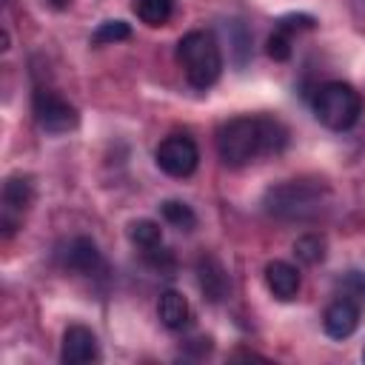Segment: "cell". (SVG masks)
Here are the masks:
<instances>
[{
    "label": "cell",
    "mask_w": 365,
    "mask_h": 365,
    "mask_svg": "<svg viewBox=\"0 0 365 365\" xmlns=\"http://www.w3.org/2000/svg\"><path fill=\"white\" fill-rule=\"evenodd\" d=\"M288 145V128L277 117H234L217 128V154L225 165H248L257 157L279 154Z\"/></svg>",
    "instance_id": "obj_1"
},
{
    "label": "cell",
    "mask_w": 365,
    "mask_h": 365,
    "mask_svg": "<svg viewBox=\"0 0 365 365\" xmlns=\"http://www.w3.org/2000/svg\"><path fill=\"white\" fill-rule=\"evenodd\" d=\"M328 202V185L322 180H282L262 194V208L282 222L314 220Z\"/></svg>",
    "instance_id": "obj_2"
},
{
    "label": "cell",
    "mask_w": 365,
    "mask_h": 365,
    "mask_svg": "<svg viewBox=\"0 0 365 365\" xmlns=\"http://www.w3.org/2000/svg\"><path fill=\"white\" fill-rule=\"evenodd\" d=\"M177 60L194 88H211L222 74L220 43L211 31H188L177 43Z\"/></svg>",
    "instance_id": "obj_3"
},
{
    "label": "cell",
    "mask_w": 365,
    "mask_h": 365,
    "mask_svg": "<svg viewBox=\"0 0 365 365\" xmlns=\"http://www.w3.org/2000/svg\"><path fill=\"white\" fill-rule=\"evenodd\" d=\"M314 114L325 128L348 131L351 125H356L362 114V97L351 83H342V80L322 83L314 94Z\"/></svg>",
    "instance_id": "obj_4"
},
{
    "label": "cell",
    "mask_w": 365,
    "mask_h": 365,
    "mask_svg": "<svg viewBox=\"0 0 365 365\" xmlns=\"http://www.w3.org/2000/svg\"><path fill=\"white\" fill-rule=\"evenodd\" d=\"M31 111H34L37 125L48 134H66V131L77 128V123H80L77 108L68 100H63L57 91H48V88H34Z\"/></svg>",
    "instance_id": "obj_5"
},
{
    "label": "cell",
    "mask_w": 365,
    "mask_h": 365,
    "mask_svg": "<svg viewBox=\"0 0 365 365\" xmlns=\"http://www.w3.org/2000/svg\"><path fill=\"white\" fill-rule=\"evenodd\" d=\"M54 257H57V262L66 271H74V274H83V277H103L106 274L103 251L88 237H71V240H66L63 245H57Z\"/></svg>",
    "instance_id": "obj_6"
},
{
    "label": "cell",
    "mask_w": 365,
    "mask_h": 365,
    "mask_svg": "<svg viewBox=\"0 0 365 365\" xmlns=\"http://www.w3.org/2000/svg\"><path fill=\"white\" fill-rule=\"evenodd\" d=\"M200 151L191 137L185 134H171L157 145V165L168 177H191L197 171Z\"/></svg>",
    "instance_id": "obj_7"
},
{
    "label": "cell",
    "mask_w": 365,
    "mask_h": 365,
    "mask_svg": "<svg viewBox=\"0 0 365 365\" xmlns=\"http://www.w3.org/2000/svg\"><path fill=\"white\" fill-rule=\"evenodd\" d=\"M34 202V182L31 177L23 174H11L3 182V234L11 237L14 228L20 225V217L29 211V205Z\"/></svg>",
    "instance_id": "obj_8"
},
{
    "label": "cell",
    "mask_w": 365,
    "mask_h": 365,
    "mask_svg": "<svg viewBox=\"0 0 365 365\" xmlns=\"http://www.w3.org/2000/svg\"><path fill=\"white\" fill-rule=\"evenodd\" d=\"M60 359H63L66 365H86V362H97V359H100L97 336H94L86 325H68V328H66V334H63Z\"/></svg>",
    "instance_id": "obj_9"
},
{
    "label": "cell",
    "mask_w": 365,
    "mask_h": 365,
    "mask_svg": "<svg viewBox=\"0 0 365 365\" xmlns=\"http://www.w3.org/2000/svg\"><path fill=\"white\" fill-rule=\"evenodd\" d=\"M194 271H197V285H200V291H202V299L220 302V299L228 297L231 282H228V274H225L222 262H220L214 254H202V257L197 259V268H194Z\"/></svg>",
    "instance_id": "obj_10"
},
{
    "label": "cell",
    "mask_w": 365,
    "mask_h": 365,
    "mask_svg": "<svg viewBox=\"0 0 365 365\" xmlns=\"http://www.w3.org/2000/svg\"><path fill=\"white\" fill-rule=\"evenodd\" d=\"M359 325V305L348 297L334 299L322 314V328L331 339H348Z\"/></svg>",
    "instance_id": "obj_11"
},
{
    "label": "cell",
    "mask_w": 365,
    "mask_h": 365,
    "mask_svg": "<svg viewBox=\"0 0 365 365\" xmlns=\"http://www.w3.org/2000/svg\"><path fill=\"white\" fill-rule=\"evenodd\" d=\"M265 285H268V291H271L277 299L288 302V299H294V297L299 294L302 279H299V271H297L291 262H285V259H271V262L265 265Z\"/></svg>",
    "instance_id": "obj_12"
},
{
    "label": "cell",
    "mask_w": 365,
    "mask_h": 365,
    "mask_svg": "<svg viewBox=\"0 0 365 365\" xmlns=\"http://www.w3.org/2000/svg\"><path fill=\"white\" fill-rule=\"evenodd\" d=\"M157 317L168 331H182L191 325V305L180 291H163L157 302Z\"/></svg>",
    "instance_id": "obj_13"
},
{
    "label": "cell",
    "mask_w": 365,
    "mask_h": 365,
    "mask_svg": "<svg viewBox=\"0 0 365 365\" xmlns=\"http://www.w3.org/2000/svg\"><path fill=\"white\" fill-rule=\"evenodd\" d=\"M131 9L145 26H165L174 14V0H134Z\"/></svg>",
    "instance_id": "obj_14"
},
{
    "label": "cell",
    "mask_w": 365,
    "mask_h": 365,
    "mask_svg": "<svg viewBox=\"0 0 365 365\" xmlns=\"http://www.w3.org/2000/svg\"><path fill=\"white\" fill-rule=\"evenodd\" d=\"M160 214L168 225L180 228V231H194L197 228V214L191 211V205L180 202V200H165L160 202Z\"/></svg>",
    "instance_id": "obj_15"
},
{
    "label": "cell",
    "mask_w": 365,
    "mask_h": 365,
    "mask_svg": "<svg viewBox=\"0 0 365 365\" xmlns=\"http://www.w3.org/2000/svg\"><path fill=\"white\" fill-rule=\"evenodd\" d=\"M128 240L137 245V248H154L163 242V228L154 222V220H134L128 225Z\"/></svg>",
    "instance_id": "obj_16"
},
{
    "label": "cell",
    "mask_w": 365,
    "mask_h": 365,
    "mask_svg": "<svg viewBox=\"0 0 365 365\" xmlns=\"http://www.w3.org/2000/svg\"><path fill=\"white\" fill-rule=\"evenodd\" d=\"M294 254L299 262L305 265H317L325 259V237L319 234H302L297 242H294Z\"/></svg>",
    "instance_id": "obj_17"
},
{
    "label": "cell",
    "mask_w": 365,
    "mask_h": 365,
    "mask_svg": "<svg viewBox=\"0 0 365 365\" xmlns=\"http://www.w3.org/2000/svg\"><path fill=\"white\" fill-rule=\"evenodd\" d=\"M128 37H131V26L125 20H106L91 34V43L106 46V43H120V40H128Z\"/></svg>",
    "instance_id": "obj_18"
},
{
    "label": "cell",
    "mask_w": 365,
    "mask_h": 365,
    "mask_svg": "<svg viewBox=\"0 0 365 365\" xmlns=\"http://www.w3.org/2000/svg\"><path fill=\"white\" fill-rule=\"evenodd\" d=\"M143 262H145L151 271L163 274V277H171V274H174V268H177L174 254H171L168 248H163V242H160V245H154V248H145V251H143Z\"/></svg>",
    "instance_id": "obj_19"
},
{
    "label": "cell",
    "mask_w": 365,
    "mask_h": 365,
    "mask_svg": "<svg viewBox=\"0 0 365 365\" xmlns=\"http://www.w3.org/2000/svg\"><path fill=\"white\" fill-rule=\"evenodd\" d=\"M225 34L231 37V43H234V51H237V66H242L248 57H251V34L245 31V26L240 23V20H228L225 23Z\"/></svg>",
    "instance_id": "obj_20"
},
{
    "label": "cell",
    "mask_w": 365,
    "mask_h": 365,
    "mask_svg": "<svg viewBox=\"0 0 365 365\" xmlns=\"http://www.w3.org/2000/svg\"><path fill=\"white\" fill-rule=\"evenodd\" d=\"M268 57H274L277 63H285L288 57H291V34L288 31H282V29H277L271 37H268Z\"/></svg>",
    "instance_id": "obj_21"
},
{
    "label": "cell",
    "mask_w": 365,
    "mask_h": 365,
    "mask_svg": "<svg viewBox=\"0 0 365 365\" xmlns=\"http://www.w3.org/2000/svg\"><path fill=\"white\" fill-rule=\"evenodd\" d=\"M311 26H314V17H308V14H291V17H282L277 29H282V31L291 34L297 29H311Z\"/></svg>",
    "instance_id": "obj_22"
},
{
    "label": "cell",
    "mask_w": 365,
    "mask_h": 365,
    "mask_svg": "<svg viewBox=\"0 0 365 365\" xmlns=\"http://www.w3.org/2000/svg\"><path fill=\"white\" fill-rule=\"evenodd\" d=\"M185 348H191L197 356H202V354H208V351H211V339H208V336H197V339H188V342H185Z\"/></svg>",
    "instance_id": "obj_23"
},
{
    "label": "cell",
    "mask_w": 365,
    "mask_h": 365,
    "mask_svg": "<svg viewBox=\"0 0 365 365\" xmlns=\"http://www.w3.org/2000/svg\"><path fill=\"white\" fill-rule=\"evenodd\" d=\"M71 0H51V6H57V9H66Z\"/></svg>",
    "instance_id": "obj_24"
}]
</instances>
